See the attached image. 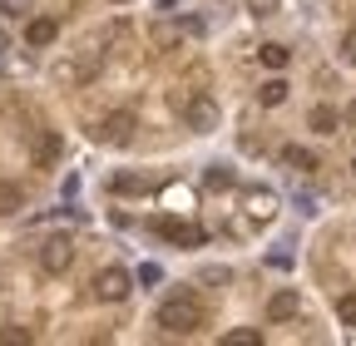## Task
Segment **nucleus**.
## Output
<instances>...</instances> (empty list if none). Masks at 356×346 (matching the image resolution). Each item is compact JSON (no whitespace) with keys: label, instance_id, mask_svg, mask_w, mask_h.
<instances>
[{"label":"nucleus","instance_id":"nucleus-1","mask_svg":"<svg viewBox=\"0 0 356 346\" xmlns=\"http://www.w3.org/2000/svg\"><path fill=\"white\" fill-rule=\"evenodd\" d=\"M168 336H193L203 322H208V312H203V302L198 297H188V292H178V297H168L163 307H159V317H154Z\"/></svg>","mask_w":356,"mask_h":346},{"label":"nucleus","instance_id":"nucleus-2","mask_svg":"<svg viewBox=\"0 0 356 346\" xmlns=\"http://www.w3.org/2000/svg\"><path fill=\"white\" fill-rule=\"evenodd\" d=\"M178 114H184V124L193 129V134H213V129H218V104H213L208 94L178 99Z\"/></svg>","mask_w":356,"mask_h":346},{"label":"nucleus","instance_id":"nucleus-3","mask_svg":"<svg viewBox=\"0 0 356 346\" xmlns=\"http://www.w3.org/2000/svg\"><path fill=\"white\" fill-rule=\"evenodd\" d=\"M70 263H74V242H70L65 233H55V238H44V242H40V267L50 272V277H65Z\"/></svg>","mask_w":356,"mask_h":346},{"label":"nucleus","instance_id":"nucleus-4","mask_svg":"<svg viewBox=\"0 0 356 346\" xmlns=\"http://www.w3.org/2000/svg\"><path fill=\"white\" fill-rule=\"evenodd\" d=\"M134 129H139V119H134L129 109H114V114H104V119H99V129H95V134H99L104 144L124 149V144H134Z\"/></svg>","mask_w":356,"mask_h":346},{"label":"nucleus","instance_id":"nucleus-5","mask_svg":"<svg viewBox=\"0 0 356 346\" xmlns=\"http://www.w3.org/2000/svg\"><path fill=\"white\" fill-rule=\"evenodd\" d=\"M134 292V277L124 272V267H104V272H95V297L99 302H124Z\"/></svg>","mask_w":356,"mask_h":346},{"label":"nucleus","instance_id":"nucleus-6","mask_svg":"<svg viewBox=\"0 0 356 346\" xmlns=\"http://www.w3.org/2000/svg\"><path fill=\"white\" fill-rule=\"evenodd\" d=\"M154 228H159V233H163L168 242H178V247H198V242H203V228H198V223H178V218H159Z\"/></svg>","mask_w":356,"mask_h":346},{"label":"nucleus","instance_id":"nucleus-7","mask_svg":"<svg viewBox=\"0 0 356 346\" xmlns=\"http://www.w3.org/2000/svg\"><path fill=\"white\" fill-rule=\"evenodd\" d=\"M297 312H302V297H297L292 287H282V292L267 297V322H292Z\"/></svg>","mask_w":356,"mask_h":346},{"label":"nucleus","instance_id":"nucleus-8","mask_svg":"<svg viewBox=\"0 0 356 346\" xmlns=\"http://www.w3.org/2000/svg\"><path fill=\"white\" fill-rule=\"evenodd\" d=\"M243 203H248V213H252L257 223H267V218L277 213V193H273V188H248Z\"/></svg>","mask_w":356,"mask_h":346},{"label":"nucleus","instance_id":"nucleus-9","mask_svg":"<svg viewBox=\"0 0 356 346\" xmlns=\"http://www.w3.org/2000/svg\"><path fill=\"white\" fill-rule=\"evenodd\" d=\"M20 208H25V188L10 183V179H0V218H15Z\"/></svg>","mask_w":356,"mask_h":346},{"label":"nucleus","instance_id":"nucleus-10","mask_svg":"<svg viewBox=\"0 0 356 346\" xmlns=\"http://www.w3.org/2000/svg\"><path fill=\"white\" fill-rule=\"evenodd\" d=\"M60 154H65L60 134H40V144H35V163H40V168H55V163H60Z\"/></svg>","mask_w":356,"mask_h":346},{"label":"nucleus","instance_id":"nucleus-11","mask_svg":"<svg viewBox=\"0 0 356 346\" xmlns=\"http://www.w3.org/2000/svg\"><path fill=\"white\" fill-rule=\"evenodd\" d=\"M55 35H60L55 20H30V25H25V45H35V50H40V45H55Z\"/></svg>","mask_w":356,"mask_h":346},{"label":"nucleus","instance_id":"nucleus-12","mask_svg":"<svg viewBox=\"0 0 356 346\" xmlns=\"http://www.w3.org/2000/svg\"><path fill=\"white\" fill-rule=\"evenodd\" d=\"M307 124L317 129V134H337V124H341V114H337L332 104H317V109L307 114Z\"/></svg>","mask_w":356,"mask_h":346},{"label":"nucleus","instance_id":"nucleus-13","mask_svg":"<svg viewBox=\"0 0 356 346\" xmlns=\"http://www.w3.org/2000/svg\"><path fill=\"white\" fill-rule=\"evenodd\" d=\"M282 163L297 168V173H312V168H317V154H307L302 144H287V149H282Z\"/></svg>","mask_w":356,"mask_h":346},{"label":"nucleus","instance_id":"nucleus-14","mask_svg":"<svg viewBox=\"0 0 356 346\" xmlns=\"http://www.w3.org/2000/svg\"><path fill=\"white\" fill-rule=\"evenodd\" d=\"M178 40H184V25H154V30H149V45H154V50H173Z\"/></svg>","mask_w":356,"mask_h":346},{"label":"nucleus","instance_id":"nucleus-15","mask_svg":"<svg viewBox=\"0 0 356 346\" xmlns=\"http://www.w3.org/2000/svg\"><path fill=\"white\" fill-rule=\"evenodd\" d=\"M282 99H287V79H267L262 90H257V104H262V109H277Z\"/></svg>","mask_w":356,"mask_h":346},{"label":"nucleus","instance_id":"nucleus-16","mask_svg":"<svg viewBox=\"0 0 356 346\" xmlns=\"http://www.w3.org/2000/svg\"><path fill=\"white\" fill-rule=\"evenodd\" d=\"M109 188H114V193H124V198H134V193H149V179H144V173H119Z\"/></svg>","mask_w":356,"mask_h":346},{"label":"nucleus","instance_id":"nucleus-17","mask_svg":"<svg viewBox=\"0 0 356 346\" xmlns=\"http://www.w3.org/2000/svg\"><path fill=\"white\" fill-rule=\"evenodd\" d=\"M257 60H262L267 69H282V65L292 60V50H287V45H257Z\"/></svg>","mask_w":356,"mask_h":346},{"label":"nucleus","instance_id":"nucleus-18","mask_svg":"<svg viewBox=\"0 0 356 346\" xmlns=\"http://www.w3.org/2000/svg\"><path fill=\"white\" fill-rule=\"evenodd\" d=\"M203 183H208V188H213V193H222V188H233V183H238V179H233V168H222V163H213V168H208V173H203Z\"/></svg>","mask_w":356,"mask_h":346},{"label":"nucleus","instance_id":"nucleus-19","mask_svg":"<svg viewBox=\"0 0 356 346\" xmlns=\"http://www.w3.org/2000/svg\"><path fill=\"white\" fill-rule=\"evenodd\" d=\"M222 346H262V331H252V327H233L228 336H222Z\"/></svg>","mask_w":356,"mask_h":346},{"label":"nucleus","instance_id":"nucleus-20","mask_svg":"<svg viewBox=\"0 0 356 346\" xmlns=\"http://www.w3.org/2000/svg\"><path fill=\"white\" fill-rule=\"evenodd\" d=\"M0 346H30V331L25 327H0Z\"/></svg>","mask_w":356,"mask_h":346},{"label":"nucleus","instance_id":"nucleus-21","mask_svg":"<svg viewBox=\"0 0 356 346\" xmlns=\"http://www.w3.org/2000/svg\"><path fill=\"white\" fill-rule=\"evenodd\" d=\"M337 317H341V327H356V292H346L337 302Z\"/></svg>","mask_w":356,"mask_h":346},{"label":"nucleus","instance_id":"nucleus-22","mask_svg":"<svg viewBox=\"0 0 356 346\" xmlns=\"http://www.w3.org/2000/svg\"><path fill=\"white\" fill-rule=\"evenodd\" d=\"M243 6H248V15H273L282 0H243Z\"/></svg>","mask_w":356,"mask_h":346},{"label":"nucleus","instance_id":"nucleus-23","mask_svg":"<svg viewBox=\"0 0 356 346\" xmlns=\"http://www.w3.org/2000/svg\"><path fill=\"white\" fill-rule=\"evenodd\" d=\"M341 60H346V65H356V25L341 35Z\"/></svg>","mask_w":356,"mask_h":346},{"label":"nucleus","instance_id":"nucleus-24","mask_svg":"<svg viewBox=\"0 0 356 346\" xmlns=\"http://www.w3.org/2000/svg\"><path fill=\"white\" fill-rule=\"evenodd\" d=\"M30 0H0V15H25Z\"/></svg>","mask_w":356,"mask_h":346},{"label":"nucleus","instance_id":"nucleus-25","mask_svg":"<svg viewBox=\"0 0 356 346\" xmlns=\"http://www.w3.org/2000/svg\"><path fill=\"white\" fill-rule=\"evenodd\" d=\"M159 277H163V272H159L154 263H144V267H139V282H159Z\"/></svg>","mask_w":356,"mask_h":346},{"label":"nucleus","instance_id":"nucleus-26","mask_svg":"<svg viewBox=\"0 0 356 346\" xmlns=\"http://www.w3.org/2000/svg\"><path fill=\"white\" fill-rule=\"evenodd\" d=\"M341 119H346V124H351V129H356V99H351V104H346V114H341Z\"/></svg>","mask_w":356,"mask_h":346},{"label":"nucleus","instance_id":"nucleus-27","mask_svg":"<svg viewBox=\"0 0 356 346\" xmlns=\"http://www.w3.org/2000/svg\"><path fill=\"white\" fill-rule=\"evenodd\" d=\"M0 50H6V35H0Z\"/></svg>","mask_w":356,"mask_h":346},{"label":"nucleus","instance_id":"nucleus-28","mask_svg":"<svg viewBox=\"0 0 356 346\" xmlns=\"http://www.w3.org/2000/svg\"><path fill=\"white\" fill-rule=\"evenodd\" d=\"M114 6H129V0H114Z\"/></svg>","mask_w":356,"mask_h":346},{"label":"nucleus","instance_id":"nucleus-29","mask_svg":"<svg viewBox=\"0 0 356 346\" xmlns=\"http://www.w3.org/2000/svg\"><path fill=\"white\" fill-rule=\"evenodd\" d=\"M351 173H356V158H351Z\"/></svg>","mask_w":356,"mask_h":346}]
</instances>
